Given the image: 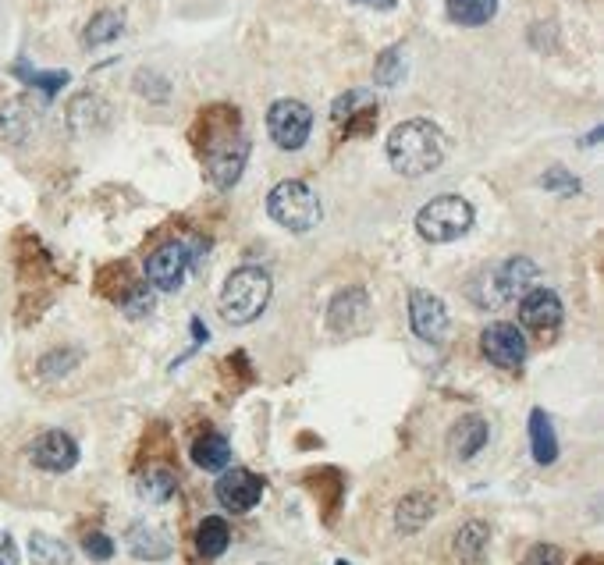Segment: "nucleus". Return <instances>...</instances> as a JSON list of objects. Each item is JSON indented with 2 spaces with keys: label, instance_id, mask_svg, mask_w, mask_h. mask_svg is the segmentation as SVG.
<instances>
[{
  "label": "nucleus",
  "instance_id": "nucleus-1",
  "mask_svg": "<svg viewBox=\"0 0 604 565\" xmlns=\"http://www.w3.org/2000/svg\"><path fill=\"white\" fill-rule=\"evenodd\" d=\"M388 160L398 175L420 178L441 168L445 160V132L427 118H409L391 128L388 136Z\"/></svg>",
  "mask_w": 604,
  "mask_h": 565
},
{
  "label": "nucleus",
  "instance_id": "nucleus-2",
  "mask_svg": "<svg viewBox=\"0 0 604 565\" xmlns=\"http://www.w3.org/2000/svg\"><path fill=\"white\" fill-rule=\"evenodd\" d=\"M249 160V139L239 125V111L228 107L224 125H214V118L207 114V139H203V168L207 178L217 189H231L246 171Z\"/></svg>",
  "mask_w": 604,
  "mask_h": 565
},
{
  "label": "nucleus",
  "instance_id": "nucleus-3",
  "mask_svg": "<svg viewBox=\"0 0 604 565\" xmlns=\"http://www.w3.org/2000/svg\"><path fill=\"white\" fill-rule=\"evenodd\" d=\"M271 274L263 267H239L231 271L228 281L221 288V317L228 324L242 327V324H253L267 303H271Z\"/></svg>",
  "mask_w": 604,
  "mask_h": 565
},
{
  "label": "nucleus",
  "instance_id": "nucleus-4",
  "mask_svg": "<svg viewBox=\"0 0 604 565\" xmlns=\"http://www.w3.org/2000/svg\"><path fill=\"white\" fill-rule=\"evenodd\" d=\"M267 214L285 231L306 235V231H313L320 224L324 210H320V199L310 185L299 182V178H288V182H278L271 189V196H267Z\"/></svg>",
  "mask_w": 604,
  "mask_h": 565
},
{
  "label": "nucleus",
  "instance_id": "nucleus-5",
  "mask_svg": "<svg viewBox=\"0 0 604 565\" xmlns=\"http://www.w3.org/2000/svg\"><path fill=\"white\" fill-rule=\"evenodd\" d=\"M473 217H477L473 203L448 192V196H434L430 203H423L420 214H416V231H420V239L445 246V242L462 239L473 228Z\"/></svg>",
  "mask_w": 604,
  "mask_h": 565
},
{
  "label": "nucleus",
  "instance_id": "nucleus-6",
  "mask_svg": "<svg viewBox=\"0 0 604 565\" xmlns=\"http://www.w3.org/2000/svg\"><path fill=\"white\" fill-rule=\"evenodd\" d=\"M267 132L281 150H302L310 143L313 111L302 100H274L271 111H267Z\"/></svg>",
  "mask_w": 604,
  "mask_h": 565
},
{
  "label": "nucleus",
  "instance_id": "nucleus-7",
  "mask_svg": "<svg viewBox=\"0 0 604 565\" xmlns=\"http://www.w3.org/2000/svg\"><path fill=\"white\" fill-rule=\"evenodd\" d=\"M192 253L185 242H164L160 249H153L150 260H146V281L160 292H178L189 271Z\"/></svg>",
  "mask_w": 604,
  "mask_h": 565
},
{
  "label": "nucleus",
  "instance_id": "nucleus-8",
  "mask_svg": "<svg viewBox=\"0 0 604 565\" xmlns=\"http://www.w3.org/2000/svg\"><path fill=\"white\" fill-rule=\"evenodd\" d=\"M480 349L501 370H519L526 363V338L512 324H491L480 335Z\"/></svg>",
  "mask_w": 604,
  "mask_h": 565
},
{
  "label": "nucleus",
  "instance_id": "nucleus-9",
  "mask_svg": "<svg viewBox=\"0 0 604 565\" xmlns=\"http://www.w3.org/2000/svg\"><path fill=\"white\" fill-rule=\"evenodd\" d=\"M409 324H413L416 338H423V342H430V345H438L441 338H445V331H448L445 303H441L434 292H423V288L409 292Z\"/></svg>",
  "mask_w": 604,
  "mask_h": 565
},
{
  "label": "nucleus",
  "instance_id": "nucleus-10",
  "mask_svg": "<svg viewBox=\"0 0 604 565\" xmlns=\"http://www.w3.org/2000/svg\"><path fill=\"white\" fill-rule=\"evenodd\" d=\"M29 459L32 466H40L47 473H68L79 462V445L64 430H47V434H40V438L32 441Z\"/></svg>",
  "mask_w": 604,
  "mask_h": 565
},
{
  "label": "nucleus",
  "instance_id": "nucleus-11",
  "mask_svg": "<svg viewBox=\"0 0 604 565\" xmlns=\"http://www.w3.org/2000/svg\"><path fill=\"white\" fill-rule=\"evenodd\" d=\"M537 263L530 256H512L491 274V285H494V295H491V306H501L505 299H523L526 292L533 288L537 281Z\"/></svg>",
  "mask_w": 604,
  "mask_h": 565
},
{
  "label": "nucleus",
  "instance_id": "nucleus-12",
  "mask_svg": "<svg viewBox=\"0 0 604 565\" xmlns=\"http://www.w3.org/2000/svg\"><path fill=\"white\" fill-rule=\"evenodd\" d=\"M214 494L228 512H253L263 498V484H260V477L249 470H228L221 480H217Z\"/></svg>",
  "mask_w": 604,
  "mask_h": 565
},
{
  "label": "nucleus",
  "instance_id": "nucleus-13",
  "mask_svg": "<svg viewBox=\"0 0 604 565\" xmlns=\"http://www.w3.org/2000/svg\"><path fill=\"white\" fill-rule=\"evenodd\" d=\"M519 324L530 331H555L562 324V299L551 288H530L519 299Z\"/></svg>",
  "mask_w": 604,
  "mask_h": 565
},
{
  "label": "nucleus",
  "instance_id": "nucleus-14",
  "mask_svg": "<svg viewBox=\"0 0 604 565\" xmlns=\"http://www.w3.org/2000/svg\"><path fill=\"white\" fill-rule=\"evenodd\" d=\"M370 313V299H366L363 288H345L331 299V310H327V324L334 331H345V327H359Z\"/></svg>",
  "mask_w": 604,
  "mask_h": 565
},
{
  "label": "nucleus",
  "instance_id": "nucleus-15",
  "mask_svg": "<svg viewBox=\"0 0 604 565\" xmlns=\"http://www.w3.org/2000/svg\"><path fill=\"white\" fill-rule=\"evenodd\" d=\"M128 551L136 558H150V562H160V558L171 555V537L153 523H139L128 530Z\"/></svg>",
  "mask_w": 604,
  "mask_h": 565
},
{
  "label": "nucleus",
  "instance_id": "nucleus-16",
  "mask_svg": "<svg viewBox=\"0 0 604 565\" xmlns=\"http://www.w3.org/2000/svg\"><path fill=\"white\" fill-rule=\"evenodd\" d=\"M487 438H491V427H487L484 416H462L452 427V452L459 459H473L487 445Z\"/></svg>",
  "mask_w": 604,
  "mask_h": 565
},
{
  "label": "nucleus",
  "instance_id": "nucleus-17",
  "mask_svg": "<svg viewBox=\"0 0 604 565\" xmlns=\"http://www.w3.org/2000/svg\"><path fill=\"white\" fill-rule=\"evenodd\" d=\"M530 448H533V459L541 466H551L558 459V438H555V427H551V416L544 409H533L530 413Z\"/></svg>",
  "mask_w": 604,
  "mask_h": 565
},
{
  "label": "nucleus",
  "instance_id": "nucleus-18",
  "mask_svg": "<svg viewBox=\"0 0 604 565\" xmlns=\"http://www.w3.org/2000/svg\"><path fill=\"white\" fill-rule=\"evenodd\" d=\"M192 462H196L199 470H224L231 462V445L224 434H217V430H210V434H203V438H196V445H192Z\"/></svg>",
  "mask_w": 604,
  "mask_h": 565
},
{
  "label": "nucleus",
  "instance_id": "nucleus-19",
  "mask_svg": "<svg viewBox=\"0 0 604 565\" xmlns=\"http://www.w3.org/2000/svg\"><path fill=\"white\" fill-rule=\"evenodd\" d=\"M434 516V498L423 491L409 494V498H402L395 509V523L402 534H416L420 526H427V519Z\"/></svg>",
  "mask_w": 604,
  "mask_h": 565
},
{
  "label": "nucleus",
  "instance_id": "nucleus-20",
  "mask_svg": "<svg viewBox=\"0 0 604 565\" xmlns=\"http://www.w3.org/2000/svg\"><path fill=\"white\" fill-rule=\"evenodd\" d=\"M448 18L466 29H480L498 15V0H445Z\"/></svg>",
  "mask_w": 604,
  "mask_h": 565
},
{
  "label": "nucleus",
  "instance_id": "nucleus-21",
  "mask_svg": "<svg viewBox=\"0 0 604 565\" xmlns=\"http://www.w3.org/2000/svg\"><path fill=\"white\" fill-rule=\"evenodd\" d=\"M487 541H491V526L480 523V519H469L466 526H459V534H455L452 548L462 562H480L487 551Z\"/></svg>",
  "mask_w": 604,
  "mask_h": 565
},
{
  "label": "nucleus",
  "instance_id": "nucleus-22",
  "mask_svg": "<svg viewBox=\"0 0 604 565\" xmlns=\"http://www.w3.org/2000/svg\"><path fill=\"white\" fill-rule=\"evenodd\" d=\"M231 544V530L221 516H207L196 530V551L203 558H221Z\"/></svg>",
  "mask_w": 604,
  "mask_h": 565
},
{
  "label": "nucleus",
  "instance_id": "nucleus-23",
  "mask_svg": "<svg viewBox=\"0 0 604 565\" xmlns=\"http://www.w3.org/2000/svg\"><path fill=\"white\" fill-rule=\"evenodd\" d=\"M125 32V15L121 11H100V15L89 18L86 32H82V43L86 47H104V43H114Z\"/></svg>",
  "mask_w": 604,
  "mask_h": 565
},
{
  "label": "nucleus",
  "instance_id": "nucleus-24",
  "mask_svg": "<svg viewBox=\"0 0 604 565\" xmlns=\"http://www.w3.org/2000/svg\"><path fill=\"white\" fill-rule=\"evenodd\" d=\"M32 125H36V114H32V107L25 104V100H11V104L0 111V132H4V139H11V143H22Z\"/></svg>",
  "mask_w": 604,
  "mask_h": 565
},
{
  "label": "nucleus",
  "instance_id": "nucleus-25",
  "mask_svg": "<svg viewBox=\"0 0 604 565\" xmlns=\"http://www.w3.org/2000/svg\"><path fill=\"white\" fill-rule=\"evenodd\" d=\"M175 473L167 470V466H150V470L139 477V494H143L146 502H171V494H175Z\"/></svg>",
  "mask_w": 604,
  "mask_h": 565
},
{
  "label": "nucleus",
  "instance_id": "nucleus-26",
  "mask_svg": "<svg viewBox=\"0 0 604 565\" xmlns=\"http://www.w3.org/2000/svg\"><path fill=\"white\" fill-rule=\"evenodd\" d=\"M29 558L32 565H72V551L64 548L57 537H47V534L29 537Z\"/></svg>",
  "mask_w": 604,
  "mask_h": 565
},
{
  "label": "nucleus",
  "instance_id": "nucleus-27",
  "mask_svg": "<svg viewBox=\"0 0 604 565\" xmlns=\"http://www.w3.org/2000/svg\"><path fill=\"white\" fill-rule=\"evenodd\" d=\"M11 72H15L18 79L25 82V86L43 89V96L61 93V89L68 86V79H72V75H68V72H36V68H29V64H25V61H15V68H11Z\"/></svg>",
  "mask_w": 604,
  "mask_h": 565
},
{
  "label": "nucleus",
  "instance_id": "nucleus-28",
  "mask_svg": "<svg viewBox=\"0 0 604 565\" xmlns=\"http://www.w3.org/2000/svg\"><path fill=\"white\" fill-rule=\"evenodd\" d=\"M402 75H406V57H402V47L384 50L374 64V79L381 82V86H398Z\"/></svg>",
  "mask_w": 604,
  "mask_h": 565
},
{
  "label": "nucleus",
  "instance_id": "nucleus-29",
  "mask_svg": "<svg viewBox=\"0 0 604 565\" xmlns=\"http://www.w3.org/2000/svg\"><path fill=\"white\" fill-rule=\"evenodd\" d=\"M370 107H377L374 100H370V93H366V89H352V93L334 100L331 114H334V121H352L359 111H370Z\"/></svg>",
  "mask_w": 604,
  "mask_h": 565
},
{
  "label": "nucleus",
  "instance_id": "nucleus-30",
  "mask_svg": "<svg viewBox=\"0 0 604 565\" xmlns=\"http://www.w3.org/2000/svg\"><path fill=\"white\" fill-rule=\"evenodd\" d=\"M541 185L551 192H562V196H573V192H580V178L569 175L565 168H551L548 175H541Z\"/></svg>",
  "mask_w": 604,
  "mask_h": 565
},
{
  "label": "nucleus",
  "instance_id": "nucleus-31",
  "mask_svg": "<svg viewBox=\"0 0 604 565\" xmlns=\"http://www.w3.org/2000/svg\"><path fill=\"white\" fill-rule=\"evenodd\" d=\"M82 551H86L93 562H111L114 555V541L107 534H100V530H93V534L82 537Z\"/></svg>",
  "mask_w": 604,
  "mask_h": 565
},
{
  "label": "nucleus",
  "instance_id": "nucleus-32",
  "mask_svg": "<svg viewBox=\"0 0 604 565\" xmlns=\"http://www.w3.org/2000/svg\"><path fill=\"white\" fill-rule=\"evenodd\" d=\"M121 310L128 313V317H143V313L153 310V295L146 292V288H128L125 299H118Z\"/></svg>",
  "mask_w": 604,
  "mask_h": 565
},
{
  "label": "nucleus",
  "instance_id": "nucleus-33",
  "mask_svg": "<svg viewBox=\"0 0 604 565\" xmlns=\"http://www.w3.org/2000/svg\"><path fill=\"white\" fill-rule=\"evenodd\" d=\"M523 565H562V551L555 544H537V548L526 555Z\"/></svg>",
  "mask_w": 604,
  "mask_h": 565
},
{
  "label": "nucleus",
  "instance_id": "nucleus-34",
  "mask_svg": "<svg viewBox=\"0 0 604 565\" xmlns=\"http://www.w3.org/2000/svg\"><path fill=\"white\" fill-rule=\"evenodd\" d=\"M61 356H64V352H50V356L40 363V374H43V377H57V374H64V370H68V367L75 363V356H72V359H61Z\"/></svg>",
  "mask_w": 604,
  "mask_h": 565
},
{
  "label": "nucleus",
  "instance_id": "nucleus-35",
  "mask_svg": "<svg viewBox=\"0 0 604 565\" xmlns=\"http://www.w3.org/2000/svg\"><path fill=\"white\" fill-rule=\"evenodd\" d=\"M0 565H18V544L4 530H0Z\"/></svg>",
  "mask_w": 604,
  "mask_h": 565
},
{
  "label": "nucleus",
  "instance_id": "nucleus-36",
  "mask_svg": "<svg viewBox=\"0 0 604 565\" xmlns=\"http://www.w3.org/2000/svg\"><path fill=\"white\" fill-rule=\"evenodd\" d=\"M359 8H370V11H395L398 0H352Z\"/></svg>",
  "mask_w": 604,
  "mask_h": 565
},
{
  "label": "nucleus",
  "instance_id": "nucleus-37",
  "mask_svg": "<svg viewBox=\"0 0 604 565\" xmlns=\"http://www.w3.org/2000/svg\"><path fill=\"white\" fill-rule=\"evenodd\" d=\"M338 565H349V562H338Z\"/></svg>",
  "mask_w": 604,
  "mask_h": 565
}]
</instances>
